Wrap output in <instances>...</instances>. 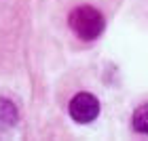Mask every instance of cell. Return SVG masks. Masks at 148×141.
<instances>
[{
    "instance_id": "1",
    "label": "cell",
    "mask_w": 148,
    "mask_h": 141,
    "mask_svg": "<svg viewBox=\"0 0 148 141\" xmlns=\"http://www.w3.org/2000/svg\"><path fill=\"white\" fill-rule=\"evenodd\" d=\"M28 25V0H0V72L17 63Z\"/></svg>"
},
{
    "instance_id": "5",
    "label": "cell",
    "mask_w": 148,
    "mask_h": 141,
    "mask_svg": "<svg viewBox=\"0 0 148 141\" xmlns=\"http://www.w3.org/2000/svg\"><path fill=\"white\" fill-rule=\"evenodd\" d=\"M131 129L138 135H148V103L136 107V112L131 116Z\"/></svg>"
},
{
    "instance_id": "4",
    "label": "cell",
    "mask_w": 148,
    "mask_h": 141,
    "mask_svg": "<svg viewBox=\"0 0 148 141\" xmlns=\"http://www.w3.org/2000/svg\"><path fill=\"white\" fill-rule=\"evenodd\" d=\"M19 122V107L9 97L0 95V133H6L15 129Z\"/></svg>"
},
{
    "instance_id": "2",
    "label": "cell",
    "mask_w": 148,
    "mask_h": 141,
    "mask_svg": "<svg viewBox=\"0 0 148 141\" xmlns=\"http://www.w3.org/2000/svg\"><path fill=\"white\" fill-rule=\"evenodd\" d=\"M68 25L74 32V36L85 40V42H93L104 34L106 30V19L102 11H97L91 4H78L74 6L68 15Z\"/></svg>"
},
{
    "instance_id": "3",
    "label": "cell",
    "mask_w": 148,
    "mask_h": 141,
    "mask_svg": "<svg viewBox=\"0 0 148 141\" xmlns=\"http://www.w3.org/2000/svg\"><path fill=\"white\" fill-rule=\"evenodd\" d=\"M99 112H102V105H99V99L93 93H85V91L76 93L68 103L70 118L78 124H89L93 120H97Z\"/></svg>"
}]
</instances>
